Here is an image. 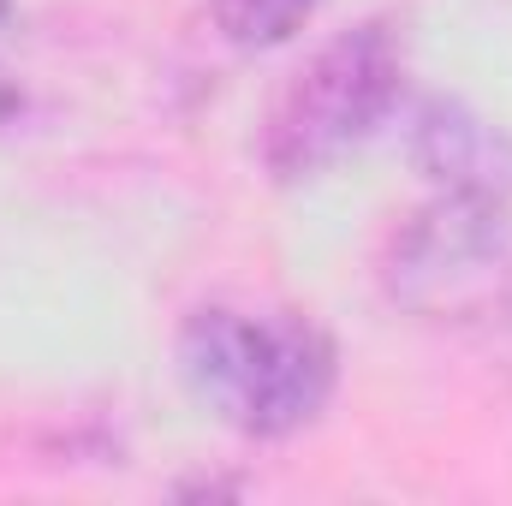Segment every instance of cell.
<instances>
[{
	"label": "cell",
	"mask_w": 512,
	"mask_h": 506,
	"mask_svg": "<svg viewBox=\"0 0 512 506\" xmlns=\"http://www.w3.org/2000/svg\"><path fill=\"white\" fill-rule=\"evenodd\" d=\"M185 387L239 435H292L328 405L340 358L334 340L286 310H197L179 334Z\"/></svg>",
	"instance_id": "cell-1"
},
{
	"label": "cell",
	"mask_w": 512,
	"mask_h": 506,
	"mask_svg": "<svg viewBox=\"0 0 512 506\" xmlns=\"http://www.w3.org/2000/svg\"><path fill=\"white\" fill-rule=\"evenodd\" d=\"M399 96V48L387 24H358L322 42L292 84L280 90L268 131H262V161L274 179H310L334 167L352 143H364L382 126V114Z\"/></svg>",
	"instance_id": "cell-2"
},
{
	"label": "cell",
	"mask_w": 512,
	"mask_h": 506,
	"mask_svg": "<svg viewBox=\"0 0 512 506\" xmlns=\"http://www.w3.org/2000/svg\"><path fill=\"white\" fill-rule=\"evenodd\" d=\"M512 286V227L495 197L447 191L423 209L399 251H393V292L417 310H483Z\"/></svg>",
	"instance_id": "cell-3"
},
{
	"label": "cell",
	"mask_w": 512,
	"mask_h": 506,
	"mask_svg": "<svg viewBox=\"0 0 512 506\" xmlns=\"http://www.w3.org/2000/svg\"><path fill=\"white\" fill-rule=\"evenodd\" d=\"M411 155L417 167L447 185V191H465V197H512V137L495 131L489 120H477L471 108L459 102H429L417 114L411 131Z\"/></svg>",
	"instance_id": "cell-4"
},
{
	"label": "cell",
	"mask_w": 512,
	"mask_h": 506,
	"mask_svg": "<svg viewBox=\"0 0 512 506\" xmlns=\"http://www.w3.org/2000/svg\"><path fill=\"white\" fill-rule=\"evenodd\" d=\"M322 0H215V24L233 48H280L292 42Z\"/></svg>",
	"instance_id": "cell-5"
},
{
	"label": "cell",
	"mask_w": 512,
	"mask_h": 506,
	"mask_svg": "<svg viewBox=\"0 0 512 506\" xmlns=\"http://www.w3.org/2000/svg\"><path fill=\"white\" fill-rule=\"evenodd\" d=\"M6 30H12V0H0V36H6ZM12 108H18V84H12L6 66H0V120H6Z\"/></svg>",
	"instance_id": "cell-6"
}]
</instances>
